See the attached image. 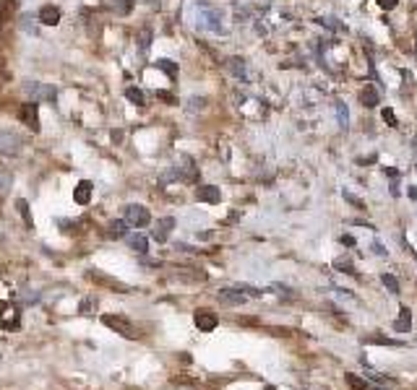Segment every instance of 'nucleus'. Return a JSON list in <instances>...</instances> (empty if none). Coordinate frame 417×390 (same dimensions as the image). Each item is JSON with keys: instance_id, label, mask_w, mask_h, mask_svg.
Returning <instances> with one entry per match:
<instances>
[{"instance_id": "f257e3e1", "label": "nucleus", "mask_w": 417, "mask_h": 390, "mask_svg": "<svg viewBox=\"0 0 417 390\" xmlns=\"http://www.w3.org/2000/svg\"><path fill=\"white\" fill-rule=\"evenodd\" d=\"M102 323H105L110 330H115V333H120L123 338H138L136 325L130 323L128 317H123V315H102Z\"/></svg>"}, {"instance_id": "f03ea898", "label": "nucleus", "mask_w": 417, "mask_h": 390, "mask_svg": "<svg viewBox=\"0 0 417 390\" xmlns=\"http://www.w3.org/2000/svg\"><path fill=\"white\" fill-rule=\"evenodd\" d=\"M125 221H128V226H133V229H144V226L152 221V214H149V209L133 203V206H125Z\"/></svg>"}, {"instance_id": "7ed1b4c3", "label": "nucleus", "mask_w": 417, "mask_h": 390, "mask_svg": "<svg viewBox=\"0 0 417 390\" xmlns=\"http://www.w3.org/2000/svg\"><path fill=\"white\" fill-rule=\"evenodd\" d=\"M193 323L201 333H212L217 325H220V317L214 315L212 310H198L196 315H193Z\"/></svg>"}, {"instance_id": "20e7f679", "label": "nucleus", "mask_w": 417, "mask_h": 390, "mask_svg": "<svg viewBox=\"0 0 417 390\" xmlns=\"http://www.w3.org/2000/svg\"><path fill=\"white\" fill-rule=\"evenodd\" d=\"M21 120L26 122L34 133H39V115H37V105H34V102H26V105L21 107Z\"/></svg>"}, {"instance_id": "39448f33", "label": "nucleus", "mask_w": 417, "mask_h": 390, "mask_svg": "<svg viewBox=\"0 0 417 390\" xmlns=\"http://www.w3.org/2000/svg\"><path fill=\"white\" fill-rule=\"evenodd\" d=\"M175 229V218L173 216H165L157 221V229L152 232V237L157 242H167V237H170V232Z\"/></svg>"}, {"instance_id": "423d86ee", "label": "nucleus", "mask_w": 417, "mask_h": 390, "mask_svg": "<svg viewBox=\"0 0 417 390\" xmlns=\"http://www.w3.org/2000/svg\"><path fill=\"white\" fill-rule=\"evenodd\" d=\"M91 193H94V185H91L89 180H81L76 185V190H73V201H76L78 206H86V203L91 201Z\"/></svg>"}, {"instance_id": "0eeeda50", "label": "nucleus", "mask_w": 417, "mask_h": 390, "mask_svg": "<svg viewBox=\"0 0 417 390\" xmlns=\"http://www.w3.org/2000/svg\"><path fill=\"white\" fill-rule=\"evenodd\" d=\"M196 198L201 203H220L222 193H220V188H214V185H204V188L196 190Z\"/></svg>"}, {"instance_id": "6e6552de", "label": "nucleus", "mask_w": 417, "mask_h": 390, "mask_svg": "<svg viewBox=\"0 0 417 390\" xmlns=\"http://www.w3.org/2000/svg\"><path fill=\"white\" fill-rule=\"evenodd\" d=\"M0 154H8V157L19 154V138L11 133H0Z\"/></svg>"}, {"instance_id": "1a4fd4ad", "label": "nucleus", "mask_w": 417, "mask_h": 390, "mask_svg": "<svg viewBox=\"0 0 417 390\" xmlns=\"http://www.w3.org/2000/svg\"><path fill=\"white\" fill-rule=\"evenodd\" d=\"M245 300H248V297H245L243 292H235V289H222L220 292L222 305H232V307H235V305H245Z\"/></svg>"}, {"instance_id": "9d476101", "label": "nucleus", "mask_w": 417, "mask_h": 390, "mask_svg": "<svg viewBox=\"0 0 417 390\" xmlns=\"http://www.w3.org/2000/svg\"><path fill=\"white\" fill-rule=\"evenodd\" d=\"M125 242H128L130 250H136V253H141V255H144V253H149V240H146L144 234H128V237H125Z\"/></svg>"}, {"instance_id": "9b49d317", "label": "nucleus", "mask_w": 417, "mask_h": 390, "mask_svg": "<svg viewBox=\"0 0 417 390\" xmlns=\"http://www.w3.org/2000/svg\"><path fill=\"white\" fill-rule=\"evenodd\" d=\"M412 328V315H410V307H402L399 310V317H396L394 330L396 333H410Z\"/></svg>"}, {"instance_id": "f8f14e48", "label": "nucleus", "mask_w": 417, "mask_h": 390, "mask_svg": "<svg viewBox=\"0 0 417 390\" xmlns=\"http://www.w3.org/2000/svg\"><path fill=\"white\" fill-rule=\"evenodd\" d=\"M39 21L47 23V26H55V23L61 21V11L55 6H45L42 11H39Z\"/></svg>"}, {"instance_id": "ddd939ff", "label": "nucleus", "mask_w": 417, "mask_h": 390, "mask_svg": "<svg viewBox=\"0 0 417 390\" xmlns=\"http://www.w3.org/2000/svg\"><path fill=\"white\" fill-rule=\"evenodd\" d=\"M110 237H123L125 234V229H128V221L125 218H115V221H110Z\"/></svg>"}, {"instance_id": "4468645a", "label": "nucleus", "mask_w": 417, "mask_h": 390, "mask_svg": "<svg viewBox=\"0 0 417 390\" xmlns=\"http://www.w3.org/2000/svg\"><path fill=\"white\" fill-rule=\"evenodd\" d=\"M344 380H347L349 388H355V390H368V388H371V385H368V380H363V377H357V375H347Z\"/></svg>"}, {"instance_id": "2eb2a0df", "label": "nucleus", "mask_w": 417, "mask_h": 390, "mask_svg": "<svg viewBox=\"0 0 417 390\" xmlns=\"http://www.w3.org/2000/svg\"><path fill=\"white\" fill-rule=\"evenodd\" d=\"M381 281H383V286H386L391 294H399V281H396V276H391V273H383V276H381Z\"/></svg>"}, {"instance_id": "dca6fc26", "label": "nucleus", "mask_w": 417, "mask_h": 390, "mask_svg": "<svg viewBox=\"0 0 417 390\" xmlns=\"http://www.w3.org/2000/svg\"><path fill=\"white\" fill-rule=\"evenodd\" d=\"M19 211H21L24 221H26V229H34V221H31V211H29V203H26V201H19Z\"/></svg>"}, {"instance_id": "f3484780", "label": "nucleus", "mask_w": 417, "mask_h": 390, "mask_svg": "<svg viewBox=\"0 0 417 390\" xmlns=\"http://www.w3.org/2000/svg\"><path fill=\"white\" fill-rule=\"evenodd\" d=\"M29 91L31 94H39V97H45V99H55V89H45V86H37V83H31Z\"/></svg>"}, {"instance_id": "a211bd4d", "label": "nucleus", "mask_w": 417, "mask_h": 390, "mask_svg": "<svg viewBox=\"0 0 417 390\" xmlns=\"http://www.w3.org/2000/svg\"><path fill=\"white\" fill-rule=\"evenodd\" d=\"M125 97H128L130 102H133V105H138V107L144 105V94H141V91H138L136 86H130V89L125 91Z\"/></svg>"}, {"instance_id": "6ab92c4d", "label": "nucleus", "mask_w": 417, "mask_h": 390, "mask_svg": "<svg viewBox=\"0 0 417 390\" xmlns=\"http://www.w3.org/2000/svg\"><path fill=\"white\" fill-rule=\"evenodd\" d=\"M113 8L118 14H128L130 8H133V0H113Z\"/></svg>"}, {"instance_id": "aec40b11", "label": "nucleus", "mask_w": 417, "mask_h": 390, "mask_svg": "<svg viewBox=\"0 0 417 390\" xmlns=\"http://www.w3.org/2000/svg\"><path fill=\"white\" fill-rule=\"evenodd\" d=\"M94 307H97V300H94V297H91V300L86 297V300H81V305H78V310H81L83 315H89V310H94Z\"/></svg>"}, {"instance_id": "412c9836", "label": "nucleus", "mask_w": 417, "mask_h": 390, "mask_svg": "<svg viewBox=\"0 0 417 390\" xmlns=\"http://www.w3.org/2000/svg\"><path fill=\"white\" fill-rule=\"evenodd\" d=\"M363 99H365V102H368V107H373V105H376V99H379V97H376V91H373V89H368V91H365V94H363Z\"/></svg>"}, {"instance_id": "4be33fe9", "label": "nucleus", "mask_w": 417, "mask_h": 390, "mask_svg": "<svg viewBox=\"0 0 417 390\" xmlns=\"http://www.w3.org/2000/svg\"><path fill=\"white\" fill-rule=\"evenodd\" d=\"M336 112H339V122H341V125H347V115H344V105H341V102L336 105Z\"/></svg>"}, {"instance_id": "5701e85b", "label": "nucleus", "mask_w": 417, "mask_h": 390, "mask_svg": "<svg viewBox=\"0 0 417 390\" xmlns=\"http://www.w3.org/2000/svg\"><path fill=\"white\" fill-rule=\"evenodd\" d=\"M344 198H347L349 203H355L357 209H363V201H360V198H355V195H349V193H344Z\"/></svg>"}, {"instance_id": "b1692460", "label": "nucleus", "mask_w": 417, "mask_h": 390, "mask_svg": "<svg viewBox=\"0 0 417 390\" xmlns=\"http://www.w3.org/2000/svg\"><path fill=\"white\" fill-rule=\"evenodd\" d=\"M160 68H165L170 75H175V65H170V60H160Z\"/></svg>"}, {"instance_id": "393cba45", "label": "nucleus", "mask_w": 417, "mask_h": 390, "mask_svg": "<svg viewBox=\"0 0 417 390\" xmlns=\"http://www.w3.org/2000/svg\"><path fill=\"white\" fill-rule=\"evenodd\" d=\"M396 3H399V0H379V6H381V8H394Z\"/></svg>"}, {"instance_id": "a878e982", "label": "nucleus", "mask_w": 417, "mask_h": 390, "mask_svg": "<svg viewBox=\"0 0 417 390\" xmlns=\"http://www.w3.org/2000/svg\"><path fill=\"white\" fill-rule=\"evenodd\" d=\"M341 245H349V248H352V245H355V240H352V237H347V234H344V237H341Z\"/></svg>"}, {"instance_id": "bb28decb", "label": "nucleus", "mask_w": 417, "mask_h": 390, "mask_svg": "<svg viewBox=\"0 0 417 390\" xmlns=\"http://www.w3.org/2000/svg\"><path fill=\"white\" fill-rule=\"evenodd\" d=\"M368 390H381V388H368Z\"/></svg>"}]
</instances>
